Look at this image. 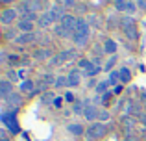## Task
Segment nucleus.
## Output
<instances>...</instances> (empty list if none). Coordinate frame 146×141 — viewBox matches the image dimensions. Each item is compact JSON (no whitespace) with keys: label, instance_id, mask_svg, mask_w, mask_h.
I'll return each mask as SVG.
<instances>
[]
</instances>
